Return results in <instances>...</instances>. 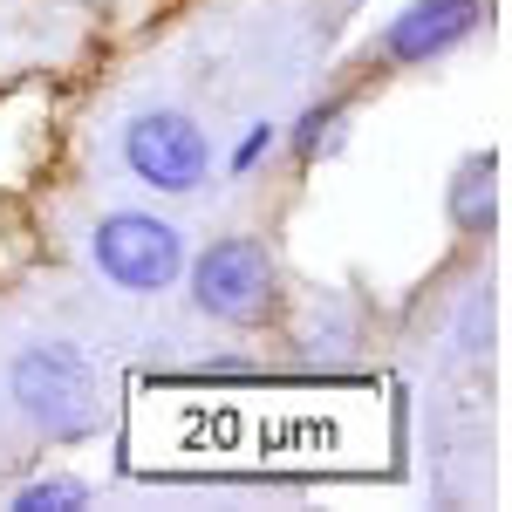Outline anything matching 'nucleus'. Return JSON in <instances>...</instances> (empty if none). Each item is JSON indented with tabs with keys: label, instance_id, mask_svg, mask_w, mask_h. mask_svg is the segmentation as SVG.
Listing matches in <instances>:
<instances>
[{
	"label": "nucleus",
	"instance_id": "f257e3e1",
	"mask_svg": "<svg viewBox=\"0 0 512 512\" xmlns=\"http://www.w3.org/2000/svg\"><path fill=\"white\" fill-rule=\"evenodd\" d=\"M7 396L28 417V431L48 444H82L103 431V383L89 355L69 342H28L7 369Z\"/></svg>",
	"mask_w": 512,
	"mask_h": 512
},
{
	"label": "nucleus",
	"instance_id": "7ed1b4c3",
	"mask_svg": "<svg viewBox=\"0 0 512 512\" xmlns=\"http://www.w3.org/2000/svg\"><path fill=\"white\" fill-rule=\"evenodd\" d=\"M185 226H171L164 212H144V205H117L89 226V260L96 274L123 287V294H164L185 274Z\"/></svg>",
	"mask_w": 512,
	"mask_h": 512
},
{
	"label": "nucleus",
	"instance_id": "423d86ee",
	"mask_svg": "<svg viewBox=\"0 0 512 512\" xmlns=\"http://www.w3.org/2000/svg\"><path fill=\"white\" fill-rule=\"evenodd\" d=\"M444 219H451L458 239H492L499 233V151L458 158L451 185H444Z\"/></svg>",
	"mask_w": 512,
	"mask_h": 512
},
{
	"label": "nucleus",
	"instance_id": "f03ea898",
	"mask_svg": "<svg viewBox=\"0 0 512 512\" xmlns=\"http://www.w3.org/2000/svg\"><path fill=\"white\" fill-rule=\"evenodd\" d=\"M185 294L219 328H267L280 315V260L260 233H219L185 253Z\"/></svg>",
	"mask_w": 512,
	"mask_h": 512
},
{
	"label": "nucleus",
	"instance_id": "0eeeda50",
	"mask_svg": "<svg viewBox=\"0 0 512 512\" xmlns=\"http://www.w3.org/2000/svg\"><path fill=\"white\" fill-rule=\"evenodd\" d=\"M342 123H349V96L335 89V96H315L301 117L280 130V151L294 164H315V158H328L335 144H342Z\"/></svg>",
	"mask_w": 512,
	"mask_h": 512
},
{
	"label": "nucleus",
	"instance_id": "6e6552de",
	"mask_svg": "<svg viewBox=\"0 0 512 512\" xmlns=\"http://www.w3.org/2000/svg\"><path fill=\"white\" fill-rule=\"evenodd\" d=\"M82 506H96V485L76 472H41L28 485H14V499H7V512H82Z\"/></svg>",
	"mask_w": 512,
	"mask_h": 512
},
{
	"label": "nucleus",
	"instance_id": "20e7f679",
	"mask_svg": "<svg viewBox=\"0 0 512 512\" xmlns=\"http://www.w3.org/2000/svg\"><path fill=\"white\" fill-rule=\"evenodd\" d=\"M123 171L158 198H192L212 178V137L185 110H137L123 123Z\"/></svg>",
	"mask_w": 512,
	"mask_h": 512
},
{
	"label": "nucleus",
	"instance_id": "39448f33",
	"mask_svg": "<svg viewBox=\"0 0 512 512\" xmlns=\"http://www.w3.org/2000/svg\"><path fill=\"white\" fill-rule=\"evenodd\" d=\"M485 21H492V0H410L376 28L369 55L383 69H431L444 55H458Z\"/></svg>",
	"mask_w": 512,
	"mask_h": 512
},
{
	"label": "nucleus",
	"instance_id": "1a4fd4ad",
	"mask_svg": "<svg viewBox=\"0 0 512 512\" xmlns=\"http://www.w3.org/2000/svg\"><path fill=\"white\" fill-rule=\"evenodd\" d=\"M280 151V123H246V137H239L233 144V158H226V178H253V171H260V164L274 158Z\"/></svg>",
	"mask_w": 512,
	"mask_h": 512
}]
</instances>
